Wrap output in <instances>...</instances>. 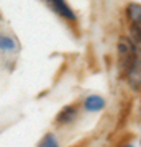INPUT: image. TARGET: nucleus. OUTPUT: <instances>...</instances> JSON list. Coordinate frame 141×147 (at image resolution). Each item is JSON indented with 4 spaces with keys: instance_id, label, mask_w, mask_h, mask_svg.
Returning a JSON list of instances; mask_svg holds the SVG:
<instances>
[{
    "instance_id": "obj_1",
    "label": "nucleus",
    "mask_w": 141,
    "mask_h": 147,
    "mask_svg": "<svg viewBox=\"0 0 141 147\" xmlns=\"http://www.w3.org/2000/svg\"><path fill=\"white\" fill-rule=\"evenodd\" d=\"M44 2H46L56 13H59L63 18L71 20V21H76V15L72 13V10L67 7V3H66L64 0H44Z\"/></svg>"
},
{
    "instance_id": "obj_2",
    "label": "nucleus",
    "mask_w": 141,
    "mask_h": 147,
    "mask_svg": "<svg viewBox=\"0 0 141 147\" xmlns=\"http://www.w3.org/2000/svg\"><path fill=\"white\" fill-rule=\"evenodd\" d=\"M126 79H128V82H130V85L133 88L138 90L141 87V59L140 57L136 59L135 65L130 69V72L126 74Z\"/></svg>"
},
{
    "instance_id": "obj_3",
    "label": "nucleus",
    "mask_w": 141,
    "mask_h": 147,
    "mask_svg": "<svg viewBox=\"0 0 141 147\" xmlns=\"http://www.w3.org/2000/svg\"><path fill=\"white\" fill-rule=\"evenodd\" d=\"M84 106H85V110L87 111H100L105 108V100L102 98V96H99V95H90V96H87L85 98V101H84Z\"/></svg>"
},
{
    "instance_id": "obj_4",
    "label": "nucleus",
    "mask_w": 141,
    "mask_h": 147,
    "mask_svg": "<svg viewBox=\"0 0 141 147\" xmlns=\"http://www.w3.org/2000/svg\"><path fill=\"white\" fill-rule=\"evenodd\" d=\"M76 116H77V110H76V106L69 105V106H66V108H64L58 116H56V123H59V124H66V123H71Z\"/></svg>"
},
{
    "instance_id": "obj_5",
    "label": "nucleus",
    "mask_w": 141,
    "mask_h": 147,
    "mask_svg": "<svg viewBox=\"0 0 141 147\" xmlns=\"http://www.w3.org/2000/svg\"><path fill=\"white\" fill-rule=\"evenodd\" d=\"M130 36L136 44H141V20L140 21H131L130 25Z\"/></svg>"
},
{
    "instance_id": "obj_6",
    "label": "nucleus",
    "mask_w": 141,
    "mask_h": 147,
    "mask_svg": "<svg viewBox=\"0 0 141 147\" xmlns=\"http://www.w3.org/2000/svg\"><path fill=\"white\" fill-rule=\"evenodd\" d=\"M126 15L131 21H140L141 20V5L138 3H130L126 7Z\"/></svg>"
},
{
    "instance_id": "obj_7",
    "label": "nucleus",
    "mask_w": 141,
    "mask_h": 147,
    "mask_svg": "<svg viewBox=\"0 0 141 147\" xmlns=\"http://www.w3.org/2000/svg\"><path fill=\"white\" fill-rule=\"evenodd\" d=\"M0 49H3V51L15 49V41L8 36H0Z\"/></svg>"
},
{
    "instance_id": "obj_8",
    "label": "nucleus",
    "mask_w": 141,
    "mask_h": 147,
    "mask_svg": "<svg viewBox=\"0 0 141 147\" xmlns=\"http://www.w3.org/2000/svg\"><path fill=\"white\" fill-rule=\"evenodd\" d=\"M40 147H59L58 146V141H56V136L54 134H46L44 139L41 141Z\"/></svg>"
},
{
    "instance_id": "obj_9",
    "label": "nucleus",
    "mask_w": 141,
    "mask_h": 147,
    "mask_svg": "<svg viewBox=\"0 0 141 147\" xmlns=\"http://www.w3.org/2000/svg\"><path fill=\"white\" fill-rule=\"evenodd\" d=\"M123 147H133V144H126V146H123Z\"/></svg>"
},
{
    "instance_id": "obj_10",
    "label": "nucleus",
    "mask_w": 141,
    "mask_h": 147,
    "mask_svg": "<svg viewBox=\"0 0 141 147\" xmlns=\"http://www.w3.org/2000/svg\"><path fill=\"white\" fill-rule=\"evenodd\" d=\"M0 18H2V15H0Z\"/></svg>"
}]
</instances>
